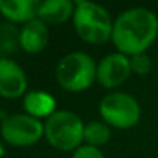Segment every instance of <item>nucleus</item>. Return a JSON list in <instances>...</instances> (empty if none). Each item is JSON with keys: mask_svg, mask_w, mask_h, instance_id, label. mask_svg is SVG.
I'll return each instance as SVG.
<instances>
[{"mask_svg": "<svg viewBox=\"0 0 158 158\" xmlns=\"http://www.w3.org/2000/svg\"><path fill=\"white\" fill-rule=\"evenodd\" d=\"M96 60L84 51H71L60 57L54 76L62 90L81 93L89 90L96 81Z\"/></svg>", "mask_w": 158, "mask_h": 158, "instance_id": "nucleus-3", "label": "nucleus"}, {"mask_svg": "<svg viewBox=\"0 0 158 158\" xmlns=\"http://www.w3.org/2000/svg\"><path fill=\"white\" fill-rule=\"evenodd\" d=\"M28 79L23 68L13 59H0V96L16 99L25 95Z\"/></svg>", "mask_w": 158, "mask_h": 158, "instance_id": "nucleus-8", "label": "nucleus"}, {"mask_svg": "<svg viewBox=\"0 0 158 158\" xmlns=\"http://www.w3.org/2000/svg\"><path fill=\"white\" fill-rule=\"evenodd\" d=\"M132 76L130 57L121 53H110L98 62L96 81L107 90H115Z\"/></svg>", "mask_w": 158, "mask_h": 158, "instance_id": "nucleus-7", "label": "nucleus"}, {"mask_svg": "<svg viewBox=\"0 0 158 158\" xmlns=\"http://www.w3.org/2000/svg\"><path fill=\"white\" fill-rule=\"evenodd\" d=\"M20 48V30L11 22H0V59H11Z\"/></svg>", "mask_w": 158, "mask_h": 158, "instance_id": "nucleus-13", "label": "nucleus"}, {"mask_svg": "<svg viewBox=\"0 0 158 158\" xmlns=\"http://www.w3.org/2000/svg\"><path fill=\"white\" fill-rule=\"evenodd\" d=\"M71 158H106V155L98 147H93V146H89V144H82L79 149H76L73 152Z\"/></svg>", "mask_w": 158, "mask_h": 158, "instance_id": "nucleus-16", "label": "nucleus"}, {"mask_svg": "<svg viewBox=\"0 0 158 158\" xmlns=\"http://www.w3.org/2000/svg\"><path fill=\"white\" fill-rule=\"evenodd\" d=\"M101 121L112 129L129 130L141 119V106L135 96L124 92L107 93L98 106Z\"/></svg>", "mask_w": 158, "mask_h": 158, "instance_id": "nucleus-5", "label": "nucleus"}, {"mask_svg": "<svg viewBox=\"0 0 158 158\" xmlns=\"http://www.w3.org/2000/svg\"><path fill=\"white\" fill-rule=\"evenodd\" d=\"M37 0H0V14L11 23H27L37 19Z\"/></svg>", "mask_w": 158, "mask_h": 158, "instance_id": "nucleus-10", "label": "nucleus"}, {"mask_svg": "<svg viewBox=\"0 0 158 158\" xmlns=\"http://www.w3.org/2000/svg\"><path fill=\"white\" fill-rule=\"evenodd\" d=\"M156 37L158 17L147 8H129L123 11L113 22L112 44L118 53L127 57L147 53Z\"/></svg>", "mask_w": 158, "mask_h": 158, "instance_id": "nucleus-1", "label": "nucleus"}, {"mask_svg": "<svg viewBox=\"0 0 158 158\" xmlns=\"http://www.w3.org/2000/svg\"><path fill=\"white\" fill-rule=\"evenodd\" d=\"M74 2L70 0H45L40 2L37 19L47 25H62L73 19Z\"/></svg>", "mask_w": 158, "mask_h": 158, "instance_id": "nucleus-11", "label": "nucleus"}, {"mask_svg": "<svg viewBox=\"0 0 158 158\" xmlns=\"http://www.w3.org/2000/svg\"><path fill=\"white\" fill-rule=\"evenodd\" d=\"M5 156V147L2 144V141H0V158H3Z\"/></svg>", "mask_w": 158, "mask_h": 158, "instance_id": "nucleus-17", "label": "nucleus"}, {"mask_svg": "<svg viewBox=\"0 0 158 158\" xmlns=\"http://www.w3.org/2000/svg\"><path fill=\"white\" fill-rule=\"evenodd\" d=\"M23 109L27 115L40 119V118H50L56 110V99L51 93L44 90H33L28 92L23 98Z\"/></svg>", "mask_w": 158, "mask_h": 158, "instance_id": "nucleus-12", "label": "nucleus"}, {"mask_svg": "<svg viewBox=\"0 0 158 158\" xmlns=\"http://www.w3.org/2000/svg\"><path fill=\"white\" fill-rule=\"evenodd\" d=\"M112 138V127L107 126L104 121H90L85 124L84 129V144L93 147L106 146Z\"/></svg>", "mask_w": 158, "mask_h": 158, "instance_id": "nucleus-14", "label": "nucleus"}, {"mask_svg": "<svg viewBox=\"0 0 158 158\" xmlns=\"http://www.w3.org/2000/svg\"><path fill=\"white\" fill-rule=\"evenodd\" d=\"M130 68H132V74L136 76H147L152 70V59L147 53H141V54H135L130 57Z\"/></svg>", "mask_w": 158, "mask_h": 158, "instance_id": "nucleus-15", "label": "nucleus"}, {"mask_svg": "<svg viewBox=\"0 0 158 158\" xmlns=\"http://www.w3.org/2000/svg\"><path fill=\"white\" fill-rule=\"evenodd\" d=\"M0 135L11 146L27 147L39 143L45 135V129L40 119L27 113H16L3 119Z\"/></svg>", "mask_w": 158, "mask_h": 158, "instance_id": "nucleus-6", "label": "nucleus"}, {"mask_svg": "<svg viewBox=\"0 0 158 158\" xmlns=\"http://www.w3.org/2000/svg\"><path fill=\"white\" fill-rule=\"evenodd\" d=\"M47 143L59 152H74L84 144L85 124L71 110H57L44 123Z\"/></svg>", "mask_w": 158, "mask_h": 158, "instance_id": "nucleus-4", "label": "nucleus"}, {"mask_svg": "<svg viewBox=\"0 0 158 158\" xmlns=\"http://www.w3.org/2000/svg\"><path fill=\"white\" fill-rule=\"evenodd\" d=\"M50 42L48 25L40 19H33L20 28V48L30 54H37L47 48Z\"/></svg>", "mask_w": 158, "mask_h": 158, "instance_id": "nucleus-9", "label": "nucleus"}, {"mask_svg": "<svg viewBox=\"0 0 158 158\" xmlns=\"http://www.w3.org/2000/svg\"><path fill=\"white\" fill-rule=\"evenodd\" d=\"M73 27L76 34L85 44L104 45L112 40L113 19L110 13L93 2H74Z\"/></svg>", "mask_w": 158, "mask_h": 158, "instance_id": "nucleus-2", "label": "nucleus"}]
</instances>
